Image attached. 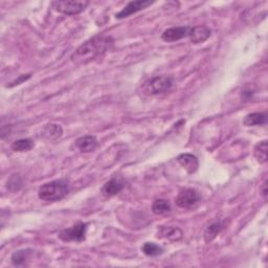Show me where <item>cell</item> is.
I'll list each match as a JSON object with an SVG mask.
<instances>
[{
	"instance_id": "d6986e66",
	"label": "cell",
	"mask_w": 268,
	"mask_h": 268,
	"mask_svg": "<svg viewBox=\"0 0 268 268\" xmlns=\"http://www.w3.org/2000/svg\"><path fill=\"white\" fill-rule=\"evenodd\" d=\"M267 149H268L267 141H262L256 145L254 154L256 159L258 160V163L262 165L267 163Z\"/></svg>"
},
{
	"instance_id": "ba28073f",
	"label": "cell",
	"mask_w": 268,
	"mask_h": 268,
	"mask_svg": "<svg viewBox=\"0 0 268 268\" xmlns=\"http://www.w3.org/2000/svg\"><path fill=\"white\" fill-rule=\"evenodd\" d=\"M191 26H176L166 29L162 34V39L166 42H176L189 37Z\"/></svg>"
},
{
	"instance_id": "7402d4cb",
	"label": "cell",
	"mask_w": 268,
	"mask_h": 268,
	"mask_svg": "<svg viewBox=\"0 0 268 268\" xmlns=\"http://www.w3.org/2000/svg\"><path fill=\"white\" fill-rule=\"evenodd\" d=\"M22 187V179L19 175H13L11 179L7 181V189L11 191H18Z\"/></svg>"
},
{
	"instance_id": "2e32d148",
	"label": "cell",
	"mask_w": 268,
	"mask_h": 268,
	"mask_svg": "<svg viewBox=\"0 0 268 268\" xmlns=\"http://www.w3.org/2000/svg\"><path fill=\"white\" fill-rule=\"evenodd\" d=\"M222 227H223V225H222L220 221H216V222H214V223H212L211 225H209L208 227H206L204 235H203L204 241L206 243L212 242L220 234V232L222 231Z\"/></svg>"
},
{
	"instance_id": "6da1fadb",
	"label": "cell",
	"mask_w": 268,
	"mask_h": 268,
	"mask_svg": "<svg viewBox=\"0 0 268 268\" xmlns=\"http://www.w3.org/2000/svg\"><path fill=\"white\" fill-rule=\"evenodd\" d=\"M113 42L114 40L110 36H95L76 49L73 52L71 59L78 65L88 64L98 58H102L112 48Z\"/></svg>"
},
{
	"instance_id": "4fadbf2b",
	"label": "cell",
	"mask_w": 268,
	"mask_h": 268,
	"mask_svg": "<svg viewBox=\"0 0 268 268\" xmlns=\"http://www.w3.org/2000/svg\"><path fill=\"white\" fill-rule=\"evenodd\" d=\"M63 134V129L60 125L57 124H49L47 125L41 132V135L44 140L47 141H56L58 139H60L61 136Z\"/></svg>"
},
{
	"instance_id": "e0dca14e",
	"label": "cell",
	"mask_w": 268,
	"mask_h": 268,
	"mask_svg": "<svg viewBox=\"0 0 268 268\" xmlns=\"http://www.w3.org/2000/svg\"><path fill=\"white\" fill-rule=\"evenodd\" d=\"M172 211L171 203L166 199H156L152 204V212L155 215H165Z\"/></svg>"
},
{
	"instance_id": "3957f363",
	"label": "cell",
	"mask_w": 268,
	"mask_h": 268,
	"mask_svg": "<svg viewBox=\"0 0 268 268\" xmlns=\"http://www.w3.org/2000/svg\"><path fill=\"white\" fill-rule=\"evenodd\" d=\"M173 86V79L168 75H156L145 81L142 91L146 96H158L168 93Z\"/></svg>"
},
{
	"instance_id": "9c48e42d",
	"label": "cell",
	"mask_w": 268,
	"mask_h": 268,
	"mask_svg": "<svg viewBox=\"0 0 268 268\" xmlns=\"http://www.w3.org/2000/svg\"><path fill=\"white\" fill-rule=\"evenodd\" d=\"M125 188V181L120 177H114L107 181L101 189V193L105 197H113L121 193Z\"/></svg>"
},
{
	"instance_id": "ac0fdd59",
	"label": "cell",
	"mask_w": 268,
	"mask_h": 268,
	"mask_svg": "<svg viewBox=\"0 0 268 268\" xmlns=\"http://www.w3.org/2000/svg\"><path fill=\"white\" fill-rule=\"evenodd\" d=\"M30 255H32V250L30 249H20L18 251H15L11 258L12 264L14 266H24L29 259Z\"/></svg>"
},
{
	"instance_id": "8992f818",
	"label": "cell",
	"mask_w": 268,
	"mask_h": 268,
	"mask_svg": "<svg viewBox=\"0 0 268 268\" xmlns=\"http://www.w3.org/2000/svg\"><path fill=\"white\" fill-rule=\"evenodd\" d=\"M201 200V197L194 189H185L180 191L176 197V204L182 209H191Z\"/></svg>"
},
{
	"instance_id": "277c9868",
	"label": "cell",
	"mask_w": 268,
	"mask_h": 268,
	"mask_svg": "<svg viewBox=\"0 0 268 268\" xmlns=\"http://www.w3.org/2000/svg\"><path fill=\"white\" fill-rule=\"evenodd\" d=\"M52 7L57 12L65 15H78L86 10L89 5V1H84V0H65V1H53L51 3Z\"/></svg>"
},
{
	"instance_id": "cb8c5ba5",
	"label": "cell",
	"mask_w": 268,
	"mask_h": 268,
	"mask_svg": "<svg viewBox=\"0 0 268 268\" xmlns=\"http://www.w3.org/2000/svg\"><path fill=\"white\" fill-rule=\"evenodd\" d=\"M261 193H262V196L264 197L265 200H267V181H265L263 183V186L261 188Z\"/></svg>"
},
{
	"instance_id": "52a82bcc",
	"label": "cell",
	"mask_w": 268,
	"mask_h": 268,
	"mask_svg": "<svg viewBox=\"0 0 268 268\" xmlns=\"http://www.w3.org/2000/svg\"><path fill=\"white\" fill-rule=\"evenodd\" d=\"M153 3H154V1H150V0H136V1H130L124 7V9L116 15V18L117 19L127 18L137 12L147 9L148 6L152 5Z\"/></svg>"
},
{
	"instance_id": "603a6c76",
	"label": "cell",
	"mask_w": 268,
	"mask_h": 268,
	"mask_svg": "<svg viewBox=\"0 0 268 268\" xmlns=\"http://www.w3.org/2000/svg\"><path fill=\"white\" fill-rule=\"evenodd\" d=\"M30 76H32V74H30V73H28V74H22V75H20V76H19V78H18V80H16V81H14V82L12 83V85H11L10 87H12V86H15V85H19V84H21L22 82H24V81L28 80V79L30 78Z\"/></svg>"
},
{
	"instance_id": "5bb4252c",
	"label": "cell",
	"mask_w": 268,
	"mask_h": 268,
	"mask_svg": "<svg viewBox=\"0 0 268 268\" xmlns=\"http://www.w3.org/2000/svg\"><path fill=\"white\" fill-rule=\"evenodd\" d=\"M158 238H164L171 241H177L182 238V231L178 227L162 226L158 229Z\"/></svg>"
},
{
	"instance_id": "ffe728a7",
	"label": "cell",
	"mask_w": 268,
	"mask_h": 268,
	"mask_svg": "<svg viewBox=\"0 0 268 268\" xmlns=\"http://www.w3.org/2000/svg\"><path fill=\"white\" fill-rule=\"evenodd\" d=\"M142 250L148 257H157L164 252V248L154 242H146L142 246Z\"/></svg>"
},
{
	"instance_id": "5b68a950",
	"label": "cell",
	"mask_w": 268,
	"mask_h": 268,
	"mask_svg": "<svg viewBox=\"0 0 268 268\" xmlns=\"http://www.w3.org/2000/svg\"><path fill=\"white\" fill-rule=\"evenodd\" d=\"M86 231L87 223L76 222L72 227L61 231L58 237L64 242H82L86 239Z\"/></svg>"
},
{
	"instance_id": "9a60e30c",
	"label": "cell",
	"mask_w": 268,
	"mask_h": 268,
	"mask_svg": "<svg viewBox=\"0 0 268 268\" xmlns=\"http://www.w3.org/2000/svg\"><path fill=\"white\" fill-rule=\"evenodd\" d=\"M267 122V114L263 112L249 113L243 120V124L246 127L262 126Z\"/></svg>"
},
{
	"instance_id": "7a4b0ae2",
	"label": "cell",
	"mask_w": 268,
	"mask_h": 268,
	"mask_svg": "<svg viewBox=\"0 0 268 268\" xmlns=\"http://www.w3.org/2000/svg\"><path fill=\"white\" fill-rule=\"evenodd\" d=\"M70 193V182L65 179H58L44 183L38 191V196L44 201H59Z\"/></svg>"
},
{
	"instance_id": "8fae6325",
	"label": "cell",
	"mask_w": 268,
	"mask_h": 268,
	"mask_svg": "<svg viewBox=\"0 0 268 268\" xmlns=\"http://www.w3.org/2000/svg\"><path fill=\"white\" fill-rule=\"evenodd\" d=\"M176 160H177L178 164L190 174L195 173L199 168L198 158L193 154H190V153H183V154L178 155Z\"/></svg>"
},
{
	"instance_id": "44dd1931",
	"label": "cell",
	"mask_w": 268,
	"mask_h": 268,
	"mask_svg": "<svg viewBox=\"0 0 268 268\" xmlns=\"http://www.w3.org/2000/svg\"><path fill=\"white\" fill-rule=\"evenodd\" d=\"M34 147V142L30 139H21L18 141H15L12 144V150L15 152H26L32 150Z\"/></svg>"
},
{
	"instance_id": "7c38bea8",
	"label": "cell",
	"mask_w": 268,
	"mask_h": 268,
	"mask_svg": "<svg viewBox=\"0 0 268 268\" xmlns=\"http://www.w3.org/2000/svg\"><path fill=\"white\" fill-rule=\"evenodd\" d=\"M75 146L83 153L93 152L97 147V141L94 135H85L75 141Z\"/></svg>"
},
{
	"instance_id": "30bf717a",
	"label": "cell",
	"mask_w": 268,
	"mask_h": 268,
	"mask_svg": "<svg viewBox=\"0 0 268 268\" xmlns=\"http://www.w3.org/2000/svg\"><path fill=\"white\" fill-rule=\"evenodd\" d=\"M212 30L204 25H199L191 27V32L189 35L190 40L194 44H199L206 41L211 37Z\"/></svg>"
}]
</instances>
